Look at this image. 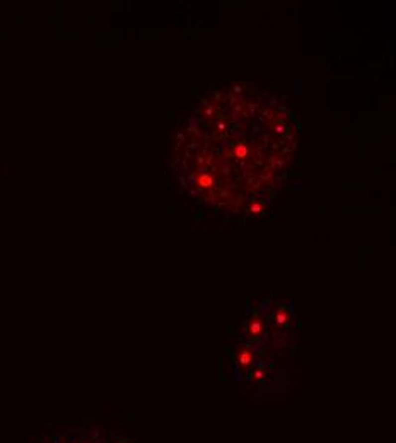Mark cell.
<instances>
[{
	"mask_svg": "<svg viewBox=\"0 0 396 443\" xmlns=\"http://www.w3.org/2000/svg\"><path fill=\"white\" fill-rule=\"evenodd\" d=\"M263 329H265V324L263 320L260 319V317H251V319L248 320V326H246V331H248V336L251 339H256L260 338L261 334H263Z\"/></svg>",
	"mask_w": 396,
	"mask_h": 443,
	"instance_id": "cell-2",
	"label": "cell"
},
{
	"mask_svg": "<svg viewBox=\"0 0 396 443\" xmlns=\"http://www.w3.org/2000/svg\"><path fill=\"white\" fill-rule=\"evenodd\" d=\"M116 443H130L128 440H120V442H116Z\"/></svg>",
	"mask_w": 396,
	"mask_h": 443,
	"instance_id": "cell-8",
	"label": "cell"
},
{
	"mask_svg": "<svg viewBox=\"0 0 396 443\" xmlns=\"http://www.w3.org/2000/svg\"><path fill=\"white\" fill-rule=\"evenodd\" d=\"M289 320V312L287 311H277L275 314V324L277 326H284V324H287Z\"/></svg>",
	"mask_w": 396,
	"mask_h": 443,
	"instance_id": "cell-6",
	"label": "cell"
},
{
	"mask_svg": "<svg viewBox=\"0 0 396 443\" xmlns=\"http://www.w3.org/2000/svg\"><path fill=\"white\" fill-rule=\"evenodd\" d=\"M214 178H212L210 174H200L198 178H197V186H200V188H203V190H210L212 186H214Z\"/></svg>",
	"mask_w": 396,
	"mask_h": 443,
	"instance_id": "cell-3",
	"label": "cell"
},
{
	"mask_svg": "<svg viewBox=\"0 0 396 443\" xmlns=\"http://www.w3.org/2000/svg\"><path fill=\"white\" fill-rule=\"evenodd\" d=\"M249 211H251V213H261V211H263V205H261V203H258V201L251 203V205H249Z\"/></svg>",
	"mask_w": 396,
	"mask_h": 443,
	"instance_id": "cell-7",
	"label": "cell"
},
{
	"mask_svg": "<svg viewBox=\"0 0 396 443\" xmlns=\"http://www.w3.org/2000/svg\"><path fill=\"white\" fill-rule=\"evenodd\" d=\"M254 360H256V356H254V351L251 350V348H248V346H241L236 351V362H238V365L241 367V368L251 367L254 363Z\"/></svg>",
	"mask_w": 396,
	"mask_h": 443,
	"instance_id": "cell-1",
	"label": "cell"
},
{
	"mask_svg": "<svg viewBox=\"0 0 396 443\" xmlns=\"http://www.w3.org/2000/svg\"><path fill=\"white\" fill-rule=\"evenodd\" d=\"M266 379V370L265 367H256L253 368V372H251V380H254V382H261V380Z\"/></svg>",
	"mask_w": 396,
	"mask_h": 443,
	"instance_id": "cell-5",
	"label": "cell"
},
{
	"mask_svg": "<svg viewBox=\"0 0 396 443\" xmlns=\"http://www.w3.org/2000/svg\"><path fill=\"white\" fill-rule=\"evenodd\" d=\"M233 150H234V155H236L238 159H246V157L249 155V147L246 143H236Z\"/></svg>",
	"mask_w": 396,
	"mask_h": 443,
	"instance_id": "cell-4",
	"label": "cell"
}]
</instances>
